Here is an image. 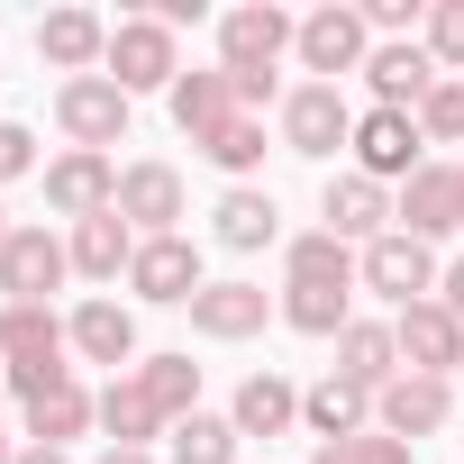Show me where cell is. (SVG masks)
<instances>
[{"instance_id":"cell-1","label":"cell","mask_w":464,"mask_h":464,"mask_svg":"<svg viewBox=\"0 0 464 464\" xmlns=\"http://www.w3.org/2000/svg\"><path fill=\"white\" fill-rule=\"evenodd\" d=\"M292 46H301V19L274 10V0H237V10L218 19V73L237 82V101H246L256 119H265V101L283 110V82H274V73H283Z\"/></svg>"},{"instance_id":"cell-2","label":"cell","mask_w":464,"mask_h":464,"mask_svg":"<svg viewBox=\"0 0 464 464\" xmlns=\"http://www.w3.org/2000/svg\"><path fill=\"white\" fill-rule=\"evenodd\" d=\"M355 283L373 292V301H392V319L401 310H419V301H437V283H446V265H437V246H419V237H373L364 256H355Z\"/></svg>"},{"instance_id":"cell-3","label":"cell","mask_w":464,"mask_h":464,"mask_svg":"<svg viewBox=\"0 0 464 464\" xmlns=\"http://www.w3.org/2000/svg\"><path fill=\"white\" fill-rule=\"evenodd\" d=\"M128 101L137 92H173L182 82V46H173V28L155 19V10H137V19H110V64H101Z\"/></svg>"},{"instance_id":"cell-4","label":"cell","mask_w":464,"mask_h":464,"mask_svg":"<svg viewBox=\"0 0 464 464\" xmlns=\"http://www.w3.org/2000/svg\"><path fill=\"white\" fill-rule=\"evenodd\" d=\"M128 119H137V101H128L110 73H73V82H55V128H64V146L110 155V146H128Z\"/></svg>"},{"instance_id":"cell-5","label":"cell","mask_w":464,"mask_h":464,"mask_svg":"<svg viewBox=\"0 0 464 464\" xmlns=\"http://www.w3.org/2000/svg\"><path fill=\"white\" fill-rule=\"evenodd\" d=\"M274 128H283L292 155L328 164L337 146H355V101H346V82H292L283 110H274Z\"/></svg>"},{"instance_id":"cell-6","label":"cell","mask_w":464,"mask_h":464,"mask_svg":"<svg viewBox=\"0 0 464 464\" xmlns=\"http://www.w3.org/2000/svg\"><path fill=\"white\" fill-rule=\"evenodd\" d=\"M392 227L419 237V246L455 237V227H464V164H419V173L392 191Z\"/></svg>"},{"instance_id":"cell-7","label":"cell","mask_w":464,"mask_h":464,"mask_svg":"<svg viewBox=\"0 0 464 464\" xmlns=\"http://www.w3.org/2000/svg\"><path fill=\"white\" fill-rule=\"evenodd\" d=\"M119 218L137 227V237H182V218H191V191L164 155H137L119 164Z\"/></svg>"},{"instance_id":"cell-8","label":"cell","mask_w":464,"mask_h":464,"mask_svg":"<svg viewBox=\"0 0 464 464\" xmlns=\"http://www.w3.org/2000/svg\"><path fill=\"white\" fill-rule=\"evenodd\" d=\"M301 73L310 82H346V73H364V55H373V28H364V10H346V0H328V10H310L301 19Z\"/></svg>"},{"instance_id":"cell-9","label":"cell","mask_w":464,"mask_h":464,"mask_svg":"<svg viewBox=\"0 0 464 464\" xmlns=\"http://www.w3.org/2000/svg\"><path fill=\"white\" fill-rule=\"evenodd\" d=\"M128 292H137L146 310H191V301L209 292L200 246H191V237H146V246H137V265H128Z\"/></svg>"},{"instance_id":"cell-10","label":"cell","mask_w":464,"mask_h":464,"mask_svg":"<svg viewBox=\"0 0 464 464\" xmlns=\"http://www.w3.org/2000/svg\"><path fill=\"white\" fill-rule=\"evenodd\" d=\"M73 283V246L55 237V227H10V246H0V292H10V301H37L46 310V292H64Z\"/></svg>"},{"instance_id":"cell-11","label":"cell","mask_w":464,"mask_h":464,"mask_svg":"<svg viewBox=\"0 0 464 464\" xmlns=\"http://www.w3.org/2000/svg\"><path fill=\"white\" fill-rule=\"evenodd\" d=\"M319 218H328V237H346L355 256L373 246V237H392V182H373V173H328L319 182Z\"/></svg>"},{"instance_id":"cell-12","label":"cell","mask_w":464,"mask_h":464,"mask_svg":"<svg viewBox=\"0 0 464 464\" xmlns=\"http://www.w3.org/2000/svg\"><path fill=\"white\" fill-rule=\"evenodd\" d=\"M355 173H373V182H410L419 164H428V137H419V119L410 110H355Z\"/></svg>"},{"instance_id":"cell-13","label":"cell","mask_w":464,"mask_h":464,"mask_svg":"<svg viewBox=\"0 0 464 464\" xmlns=\"http://www.w3.org/2000/svg\"><path fill=\"white\" fill-rule=\"evenodd\" d=\"M446 419H455V382H437V373H392V382L373 392V428L401 437V446L437 437Z\"/></svg>"},{"instance_id":"cell-14","label":"cell","mask_w":464,"mask_h":464,"mask_svg":"<svg viewBox=\"0 0 464 464\" xmlns=\"http://www.w3.org/2000/svg\"><path fill=\"white\" fill-rule=\"evenodd\" d=\"M46 209H55L64 227H82V218L119 209V164H110V155H82V146H64V155L46 164Z\"/></svg>"},{"instance_id":"cell-15","label":"cell","mask_w":464,"mask_h":464,"mask_svg":"<svg viewBox=\"0 0 464 464\" xmlns=\"http://www.w3.org/2000/svg\"><path fill=\"white\" fill-rule=\"evenodd\" d=\"M64 337H73V355H82V364L137 373V310H128V301H110V292L73 301V310H64Z\"/></svg>"},{"instance_id":"cell-16","label":"cell","mask_w":464,"mask_h":464,"mask_svg":"<svg viewBox=\"0 0 464 464\" xmlns=\"http://www.w3.org/2000/svg\"><path fill=\"white\" fill-rule=\"evenodd\" d=\"M283 301L265 292V283H246V274H227V283H209L200 301H191V328L209 337V346H246V337H265V319H274Z\"/></svg>"},{"instance_id":"cell-17","label":"cell","mask_w":464,"mask_h":464,"mask_svg":"<svg viewBox=\"0 0 464 464\" xmlns=\"http://www.w3.org/2000/svg\"><path fill=\"white\" fill-rule=\"evenodd\" d=\"M437 82H446V73H437V55H428L419 37H392V46L364 55V92H373V110H410V119H419V101H428Z\"/></svg>"},{"instance_id":"cell-18","label":"cell","mask_w":464,"mask_h":464,"mask_svg":"<svg viewBox=\"0 0 464 464\" xmlns=\"http://www.w3.org/2000/svg\"><path fill=\"white\" fill-rule=\"evenodd\" d=\"M392 337H401V373H464V319L446 310V301H419V310H401L392 319Z\"/></svg>"},{"instance_id":"cell-19","label":"cell","mask_w":464,"mask_h":464,"mask_svg":"<svg viewBox=\"0 0 464 464\" xmlns=\"http://www.w3.org/2000/svg\"><path fill=\"white\" fill-rule=\"evenodd\" d=\"M283 292H364V283H355V246L328 237V227L283 237Z\"/></svg>"},{"instance_id":"cell-20","label":"cell","mask_w":464,"mask_h":464,"mask_svg":"<svg viewBox=\"0 0 464 464\" xmlns=\"http://www.w3.org/2000/svg\"><path fill=\"white\" fill-rule=\"evenodd\" d=\"M37 55L73 82V73H101L110 64V19L101 10H46L37 19Z\"/></svg>"},{"instance_id":"cell-21","label":"cell","mask_w":464,"mask_h":464,"mask_svg":"<svg viewBox=\"0 0 464 464\" xmlns=\"http://www.w3.org/2000/svg\"><path fill=\"white\" fill-rule=\"evenodd\" d=\"M209 237H218L227 256H265V246L283 237V209H274V191H256V182H227V191H218V209H209Z\"/></svg>"},{"instance_id":"cell-22","label":"cell","mask_w":464,"mask_h":464,"mask_svg":"<svg viewBox=\"0 0 464 464\" xmlns=\"http://www.w3.org/2000/svg\"><path fill=\"white\" fill-rule=\"evenodd\" d=\"M19 419H28V446H73V437H92V428H101V392L73 373V382H55V392L19 401Z\"/></svg>"},{"instance_id":"cell-23","label":"cell","mask_w":464,"mask_h":464,"mask_svg":"<svg viewBox=\"0 0 464 464\" xmlns=\"http://www.w3.org/2000/svg\"><path fill=\"white\" fill-rule=\"evenodd\" d=\"M164 110H173V128H182L191 146H209V137H218L227 119H237V110H246V101H237V82H227V73L209 64V73H182V82L164 92Z\"/></svg>"},{"instance_id":"cell-24","label":"cell","mask_w":464,"mask_h":464,"mask_svg":"<svg viewBox=\"0 0 464 464\" xmlns=\"http://www.w3.org/2000/svg\"><path fill=\"white\" fill-rule=\"evenodd\" d=\"M301 428H310L319 446L364 437V428H373V392H364V382H346V373H319V382L301 392Z\"/></svg>"},{"instance_id":"cell-25","label":"cell","mask_w":464,"mask_h":464,"mask_svg":"<svg viewBox=\"0 0 464 464\" xmlns=\"http://www.w3.org/2000/svg\"><path fill=\"white\" fill-rule=\"evenodd\" d=\"M64 246H73V274H82V283H128V265H137V246H146V237H137L119 209H101V218H82V227H73Z\"/></svg>"},{"instance_id":"cell-26","label":"cell","mask_w":464,"mask_h":464,"mask_svg":"<svg viewBox=\"0 0 464 464\" xmlns=\"http://www.w3.org/2000/svg\"><path fill=\"white\" fill-rule=\"evenodd\" d=\"M292 419H301V382H292V373H274V364H265V373H246V382H237V401H227V428H237V437H283Z\"/></svg>"},{"instance_id":"cell-27","label":"cell","mask_w":464,"mask_h":464,"mask_svg":"<svg viewBox=\"0 0 464 464\" xmlns=\"http://www.w3.org/2000/svg\"><path fill=\"white\" fill-rule=\"evenodd\" d=\"M101 428H110V446H146V455H155V437H173V419L146 401L137 373H110L101 382Z\"/></svg>"},{"instance_id":"cell-28","label":"cell","mask_w":464,"mask_h":464,"mask_svg":"<svg viewBox=\"0 0 464 464\" xmlns=\"http://www.w3.org/2000/svg\"><path fill=\"white\" fill-rule=\"evenodd\" d=\"M328 373H346V382L382 392V382L401 373V337H392V319H346V337H337V364H328Z\"/></svg>"},{"instance_id":"cell-29","label":"cell","mask_w":464,"mask_h":464,"mask_svg":"<svg viewBox=\"0 0 464 464\" xmlns=\"http://www.w3.org/2000/svg\"><path fill=\"white\" fill-rule=\"evenodd\" d=\"M137 382H146V401H155L173 428L200 410V364H191L182 346H164V355H137Z\"/></svg>"},{"instance_id":"cell-30","label":"cell","mask_w":464,"mask_h":464,"mask_svg":"<svg viewBox=\"0 0 464 464\" xmlns=\"http://www.w3.org/2000/svg\"><path fill=\"white\" fill-rule=\"evenodd\" d=\"M200 155H209V164H218L227 182H246V173L265 164V119H256V110H237V119H227V128H218V137L200 146Z\"/></svg>"},{"instance_id":"cell-31","label":"cell","mask_w":464,"mask_h":464,"mask_svg":"<svg viewBox=\"0 0 464 464\" xmlns=\"http://www.w3.org/2000/svg\"><path fill=\"white\" fill-rule=\"evenodd\" d=\"M173 464H237V428H227L218 410H191L173 428Z\"/></svg>"},{"instance_id":"cell-32","label":"cell","mask_w":464,"mask_h":464,"mask_svg":"<svg viewBox=\"0 0 464 464\" xmlns=\"http://www.w3.org/2000/svg\"><path fill=\"white\" fill-rule=\"evenodd\" d=\"M419 137H428V146H464V73H446V82L419 101Z\"/></svg>"},{"instance_id":"cell-33","label":"cell","mask_w":464,"mask_h":464,"mask_svg":"<svg viewBox=\"0 0 464 464\" xmlns=\"http://www.w3.org/2000/svg\"><path fill=\"white\" fill-rule=\"evenodd\" d=\"M419 446H401V437H382V428H364V437H337V446H310V464H410Z\"/></svg>"},{"instance_id":"cell-34","label":"cell","mask_w":464,"mask_h":464,"mask_svg":"<svg viewBox=\"0 0 464 464\" xmlns=\"http://www.w3.org/2000/svg\"><path fill=\"white\" fill-rule=\"evenodd\" d=\"M419 46L437 55V73H464V0H437L428 28H419Z\"/></svg>"},{"instance_id":"cell-35","label":"cell","mask_w":464,"mask_h":464,"mask_svg":"<svg viewBox=\"0 0 464 464\" xmlns=\"http://www.w3.org/2000/svg\"><path fill=\"white\" fill-rule=\"evenodd\" d=\"M28 173H46L37 128H28V119H0V191H10V182H28Z\"/></svg>"},{"instance_id":"cell-36","label":"cell","mask_w":464,"mask_h":464,"mask_svg":"<svg viewBox=\"0 0 464 464\" xmlns=\"http://www.w3.org/2000/svg\"><path fill=\"white\" fill-rule=\"evenodd\" d=\"M437 301H446V310H455V319H464V256H455V265H446V283H437Z\"/></svg>"},{"instance_id":"cell-37","label":"cell","mask_w":464,"mask_h":464,"mask_svg":"<svg viewBox=\"0 0 464 464\" xmlns=\"http://www.w3.org/2000/svg\"><path fill=\"white\" fill-rule=\"evenodd\" d=\"M92 464H155V455H146V446H101Z\"/></svg>"},{"instance_id":"cell-38","label":"cell","mask_w":464,"mask_h":464,"mask_svg":"<svg viewBox=\"0 0 464 464\" xmlns=\"http://www.w3.org/2000/svg\"><path fill=\"white\" fill-rule=\"evenodd\" d=\"M0 464H19V446H10V382H0Z\"/></svg>"},{"instance_id":"cell-39","label":"cell","mask_w":464,"mask_h":464,"mask_svg":"<svg viewBox=\"0 0 464 464\" xmlns=\"http://www.w3.org/2000/svg\"><path fill=\"white\" fill-rule=\"evenodd\" d=\"M19 464H73L64 446H19Z\"/></svg>"},{"instance_id":"cell-40","label":"cell","mask_w":464,"mask_h":464,"mask_svg":"<svg viewBox=\"0 0 464 464\" xmlns=\"http://www.w3.org/2000/svg\"><path fill=\"white\" fill-rule=\"evenodd\" d=\"M0 246H10V209H0Z\"/></svg>"}]
</instances>
